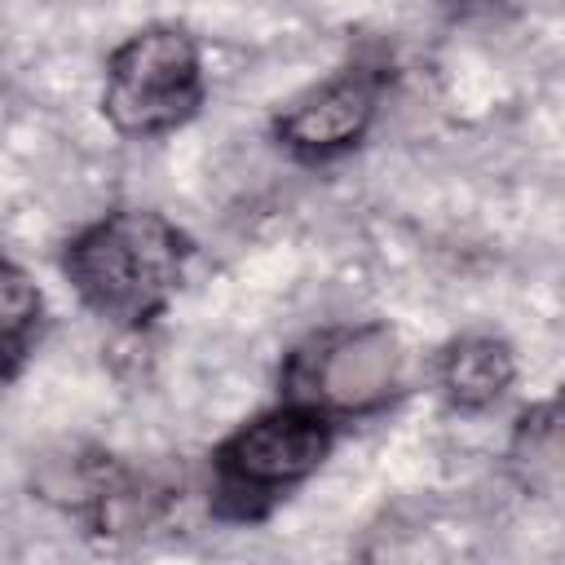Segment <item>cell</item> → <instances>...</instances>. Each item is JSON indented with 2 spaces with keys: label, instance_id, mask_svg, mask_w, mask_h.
Returning a JSON list of instances; mask_svg holds the SVG:
<instances>
[{
  "label": "cell",
  "instance_id": "1",
  "mask_svg": "<svg viewBox=\"0 0 565 565\" xmlns=\"http://www.w3.org/2000/svg\"><path fill=\"white\" fill-rule=\"evenodd\" d=\"M185 260L190 238L168 216L119 207L97 216L66 243L62 274L93 313L119 327H146L181 287Z\"/></svg>",
  "mask_w": 565,
  "mask_h": 565
},
{
  "label": "cell",
  "instance_id": "2",
  "mask_svg": "<svg viewBox=\"0 0 565 565\" xmlns=\"http://www.w3.org/2000/svg\"><path fill=\"white\" fill-rule=\"evenodd\" d=\"M335 446V419L305 402H278L238 424L212 450V512L221 521H260L287 490L313 477Z\"/></svg>",
  "mask_w": 565,
  "mask_h": 565
},
{
  "label": "cell",
  "instance_id": "3",
  "mask_svg": "<svg viewBox=\"0 0 565 565\" xmlns=\"http://www.w3.org/2000/svg\"><path fill=\"white\" fill-rule=\"evenodd\" d=\"M203 106V57L185 26H146L106 57L102 115L119 137H159Z\"/></svg>",
  "mask_w": 565,
  "mask_h": 565
},
{
  "label": "cell",
  "instance_id": "4",
  "mask_svg": "<svg viewBox=\"0 0 565 565\" xmlns=\"http://www.w3.org/2000/svg\"><path fill=\"white\" fill-rule=\"evenodd\" d=\"M402 384V344L384 322L335 327L305 340L287 366L282 388L291 402L318 406L327 415L380 411Z\"/></svg>",
  "mask_w": 565,
  "mask_h": 565
},
{
  "label": "cell",
  "instance_id": "5",
  "mask_svg": "<svg viewBox=\"0 0 565 565\" xmlns=\"http://www.w3.org/2000/svg\"><path fill=\"white\" fill-rule=\"evenodd\" d=\"M384 84H388L384 66H371V62L344 66L340 75L300 93L287 110L274 115L278 146L305 163H327V159L353 150L380 115Z\"/></svg>",
  "mask_w": 565,
  "mask_h": 565
},
{
  "label": "cell",
  "instance_id": "6",
  "mask_svg": "<svg viewBox=\"0 0 565 565\" xmlns=\"http://www.w3.org/2000/svg\"><path fill=\"white\" fill-rule=\"evenodd\" d=\"M516 380V358L499 335H459L437 358V388L455 411L494 406Z\"/></svg>",
  "mask_w": 565,
  "mask_h": 565
},
{
  "label": "cell",
  "instance_id": "7",
  "mask_svg": "<svg viewBox=\"0 0 565 565\" xmlns=\"http://www.w3.org/2000/svg\"><path fill=\"white\" fill-rule=\"evenodd\" d=\"M40 331H44V291L22 265L0 260V380H13L26 366V358L40 344Z\"/></svg>",
  "mask_w": 565,
  "mask_h": 565
},
{
  "label": "cell",
  "instance_id": "8",
  "mask_svg": "<svg viewBox=\"0 0 565 565\" xmlns=\"http://www.w3.org/2000/svg\"><path fill=\"white\" fill-rule=\"evenodd\" d=\"M508 468L521 490L530 494H552L561 486V411L556 402H543L516 419L512 446H508Z\"/></svg>",
  "mask_w": 565,
  "mask_h": 565
},
{
  "label": "cell",
  "instance_id": "9",
  "mask_svg": "<svg viewBox=\"0 0 565 565\" xmlns=\"http://www.w3.org/2000/svg\"><path fill=\"white\" fill-rule=\"evenodd\" d=\"M450 13H459V18H472V13H490V9H499L503 0H441Z\"/></svg>",
  "mask_w": 565,
  "mask_h": 565
}]
</instances>
